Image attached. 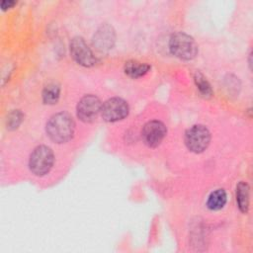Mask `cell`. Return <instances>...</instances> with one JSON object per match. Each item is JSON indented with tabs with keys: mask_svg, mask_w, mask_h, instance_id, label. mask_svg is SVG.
I'll return each mask as SVG.
<instances>
[{
	"mask_svg": "<svg viewBox=\"0 0 253 253\" xmlns=\"http://www.w3.org/2000/svg\"><path fill=\"white\" fill-rule=\"evenodd\" d=\"M75 124L72 117L64 112L50 117L46 123V133L49 138L57 143L66 142L73 136Z\"/></svg>",
	"mask_w": 253,
	"mask_h": 253,
	"instance_id": "6da1fadb",
	"label": "cell"
},
{
	"mask_svg": "<svg viewBox=\"0 0 253 253\" xmlns=\"http://www.w3.org/2000/svg\"><path fill=\"white\" fill-rule=\"evenodd\" d=\"M169 48L175 56L184 60L193 59L198 53V45L194 39L182 32L172 35Z\"/></svg>",
	"mask_w": 253,
	"mask_h": 253,
	"instance_id": "7a4b0ae2",
	"label": "cell"
},
{
	"mask_svg": "<svg viewBox=\"0 0 253 253\" xmlns=\"http://www.w3.org/2000/svg\"><path fill=\"white\" fill-rule=\"evenodd\" d=\"M54 160L52 150L46 145L37 146L29 160L30 170L37 176H42L49 172Z\"/></svg>",
	"mask_w": 253,
	"mask_h": 253,
	"instance_id": "3957f363",
	"label": "cell"
},
{
	"mask_svg": "<svg viewBox=\"0 0 253 253\" xmlns=\"http://www.w3.org/2000/svg\"><path fill=\"white\" fill-rule=\"evenodd\" d=\"M211 133L203 125L191 126L185 133V144L189 150L195 153L203 152L210 144Z\"/></svg>",
	"mask_w": 253,
	"mask_h": 253,
	"instance_id": "277c9868",
	"label": "cell"
},
{
	"mask_svg": "<svg viewBox=\"0 0 253 253\" xmlns=\"http://www.w3.org/2000/svg\"><path fill=\"white\" fill-rule=\"evenodd\" d=\"M128 105L122 98H111L101 108V114L106 122L114 123L125 119L128 115Z\"/></svg>",
	"mask_w": 253,
	"mask_h": 253,
	"instance_id": "5b68a950",
	"label": "cell"
},
{
	"mask_svg": "<svg viewBox=\"0 0 253 253\" xmlns=\"http://www.w3.org/2000/svg\"><path fill=\"white\" fill-rule=\"evenodd\" d=\"M70 53L73 59L85 67L93 66L96 63V57L81 37H75L70 42Z\"/></svg>",
	"mask_w": 253,
	"mask_h": 253,
	"instance_id": "8992f818",
	"label": "cell"
},
{
	"mask_svg": "<svg viewBox=\"0 0 253 253\" xmlns=\"http://www.w3.org/2000/svg\"><path fill=\"white\" fill-rule=\"evenodd\" d=\"M102 104L95 95H86L78 102L77 117L84 123L93 122L101 112Z\"/></svg>",
	"mask_w": 253,
	"mask_h": 253,
	"instance_id": "52a82bcc",
	"label": "cell"
},
{
	"mask_svg": "<svg viewBox=\"0 0 253 253\" xmlns=\"http://www.w3.org/2000/svg\"><path fill=\"white\" fill-rule=\"evenodd\" d=\"M165 134V125L160 121H151L146 123L141 130L142 140L148 147L158 146L163 140Z\"/></svg>",
	"mask_w": 253,
	"mask_h": 253,
	"instance_id": "ba28073f",
	"label": "cell"
},
{
	"mask_svg": "<svg viewBox=\"0 0 253 253\" xmlns=\"http://www.w3.org/2000/svg\"><path fill=\"white\" fill-rule=\"evenodd\" d=\"M115 42V33L112 27L105 25L102 26L93 38V44L100 51H105L112 48Z\"/></svg>",
	"mask_w": 253,
	"mask_h": 253,
	"instance_id": "9c48e42d",
	"label": "cell"
},
{
	"mask_svg": "<svg viewBox=\"0 0 253 253\" xmlns=\"http://www.w3.org/2000/svg\"><path fill=\"white\" fill-rule=\"evenodd\" d=\"M124 70L127 76L131 78H139L144 76L150 70V65L136 60H128L126 62Z\"/></svg>",
	"mask_w": 253,
	"mask_h": 253,
	"instance_id": "30bf717a",
	"label": "cell"
},
{
	"mask_svg": "<svg viewBox=\"0 0 253 253\" xmlns=\"http://www.w3.org/2000/svg\"><path fill=\"white\" fill-rule=\"evenodd\" d=\"M236 203L241 212H247L249 207V186L245 182H239L236 186Z\"/></svg>",
	"mask_w": 253,
	"mask_h": 253,
	"instance_id": "8fae6325",
	"label": "cell"
},
{
	"mask_svg": "<svg viewBox=\"0 0 253 253\" xmlns=\"http://www.w3.org/2000/svg\"><path fill=\"white\" fill-rule=\"evenodd\" d=\"M227 201L226 193L223 189H217L211 193L207 201V207L211 211H218L224 207Z\"/></svg>",
	"mask_w": 253,
	"mask_h": 253,
	"instance_id": "7c38bea8",
	"label": "cell"
},
{
	"mask_svg": "<svg viewBox=\"0 0 253 253\" xmlns=\"http://www.w3.org/2000/svg\"><path fill=\"white\" fill-rule=\"evenodd\" d=\"M59 94H60L59 86L55 83H49L42 90V100L44 104L53 105L58 101Z\"/></svg>",
	"mask_w": 253,
	"mask_h": 253,
	"instance_id": "4fadbf2b",
	"label": "cell"
},
{
	"mask_svg": "<svg viewBox=\"0 0 253 253\" xmlns=\"http://www.w3.org/2000/svg\"><path fill=\"white\" fill-rule=\"evenodd\" d=\"M194 78H195V82H196L197 88L199 89L200 93L205 97L211 96V85L208 82V80L204 77V75L201 74L200 72H196Z\"/></svg>",
	"mask_w": 253,
	"mask_h": 253,
	"instance_id": "5bb4252c",
	"label": "cell"
},
{
	"mask_svg": "<svg viewBox=\"0 0 253 253\" xmlns=\"http://www.w3.org/2000/svg\"><path fill=\"white\" fill-rule=\"evenodd\" d=\"M22 114L21 112H19L18 110L17 111H14L13 113L10 114V116L8 117V120H7V126L10 127V128H16L18 127V126L21 124L22 122Z\"/></svg>",
	"mask_w": 253,
	"mask_h": 253,
	"instance_id": "9a60e30c",
	"label": "cell"
},
{
	"mask_svg": "<svg viewBox=\"0 0 253 253\" xmlns=\"http://www.w3.org/2000/svg\"><path fill=\"white\" fill-rule=\"evenodd\" d=\"M14 4H15L14 1H3L1 3V7H2V9H6V8H10Z\"/></svg>",
	"mask_w": 253,
	"mask_h": 253,
	"instance_id": "2e32d148",
	"label": "cell"
}]
</instances>
